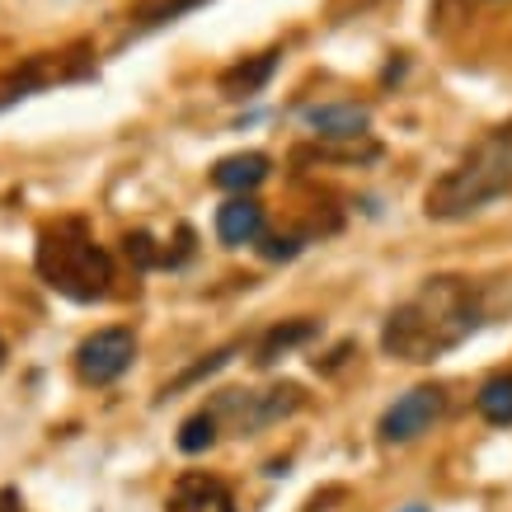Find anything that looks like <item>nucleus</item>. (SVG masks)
Wrapping results in <instances>:
<instances>
[{
    "label": "nucleus",
    "instance_id": "f257e3e1",
    "mask_svg": "<svg viewBox=\"0 0 512 512\" xmlns=\"http://www.w3.org/2000/svg\"><path fill=\"white\" fill-rule=\"evenodd\" d=\"M480 325L475 287L466 278H428L419 292L400 301L381 329V348L400 362H437Z\"/></svg>",
    "mask_w": 512,
    "mask_h": 512
},
{
    "label": "nucleus",
    "instance_id": "f03ea898",
    "mask_svg": "<svg viewBox=\"0 0 512 512\" xmlns=\"http://www.w3.org/2000/svg\"><path fill=\"white\" fill-rule=\"evenodd\" d=\"M38 273L52 292L71 296V301H99L113 287L109 249L85 231V221L47 226L43 240H38Z\"/></svg>",
    "mask_w": 512,
    "mask_h": 512
},
{
    "label": "nucleus",
    "instance_id": "7ed1b4c3",
    "mask_svg": "<svg viewBox=\"0 0 512 512\" xmlns=\"http://www.w3.org/2000/svg\"><path fill=\"white\" fill-rule=\"evenodd\" d=\"M503 193H512V137H494L475 146L456 170H447L428 188L423 207L437 221H461L489 207L494 198H503Z\"/></svg>",
    "mask_w": 512,
    "mask_h": 512
},
{
    "label": "nucleus",
    "instance_id": "20e7f679",
    "mask_svg": "<svg viewBox=\"0 0 512 512\" xmlns=\"http://www.w3.org/2000/svg\"><path fill=\"white\" fill-rule=\"evenodd\" d=\"M296 404H301V390L296 386H278V390H226L217 404H212V414L217 423L226 419L231 423V433H254V428H264V423L282 419V414H292Z\"/></svg>",
    "mask_w": 512,
    "mask_h": 512
},
{
    "label": "nucleus",
    "instance_id": "39448f33",
    "mask_svg": "<svg viewBox=\"0 0 512 512\" xmlns=\"http://www.w3.org/2000/svg\"><path fill=\"white\" fill-rule=\"evenodd\" d=\"M132 357H137V339H132V329H99L90 339L76 348V372L80 381H90V386H109L118 376L132 367Z\"/></svg>",
    "mask_w": 512,
    "mask_h": 512
},
{
    "label": "nucleus",
    "instance_id": "423d86ee",
    "mask_svg": "<svg viewBox=\"0 0 512 512\" xmlns=\"http://www.w3.org/2000/svg\"><path fill=\"white\" fill-rule=\"evenodd\" d=\"M442 409H447V395H442V390L414 386L409 395H400V400L386 409L381 437H386V442H414V437H423L437 419H442Z\"/></svg>",
    "mask_w": 512,
    "mask_h": 512
},
{
    "label": "nucleus",
    "instance_id": "0eeeda50",
    "mask_svg": "<svg viewBox=\"0 0 512 512\" xmlns=\"http://www.w3.org/2000/svg\"><path fill=\"white\" fill-rule=\"evenodd\" d=\"M165 512H235V498L231 489L212 475H184L174 484L170 494V508Z\"/></svg>",
    "mask_w": 512,
    "mask_h": 512
},
{
    "label": "nucleus",
    "instance_id": "6e6552de",
    "mask_svg": "<svg viewBox=\"0 0 512 512\" xmlns=\"http://www.w3.org/2000/svg\"><path fill=\"white\" fill-rule=\"evenodd\" d=\"M306 123L315 127V137L325 141H362L372 113L362 104H320V109H306Z\"/></svg>",
    "mask_w": 512,
    "mask_h": 512
},
{
    "label": "nucleus",
    "instance_id": "1a4fd4ad",
    "mask_svg": "<svg viewBox=\"0 0 512 512\" xmlns=\"http://www.w3.org/2000/svg\"><path fill=\"white\" fill-rule=\"evenodd\" d=\"M217 235L221 245H254L259 235H264V207L254 198H231L217 207Z\"/></svg>",
    "mask_w": 512,
    "mask_h": 512
},
{
    "label": "nucleus",
    "instance_id": "9d476101",
    "mask_svg": "<svg viewBox=\"0 0 512 512\" xmlns=\"http://www.w3.org/2000/svg\"><path fill=\"white\" fill-rule=\"evenodd\" d=\"M268 179V156L264 151H240V156L217 160L212 170V184L226 188V193H245V188H259Z\"/></svg>",
    "mask_w": 512,
    "mask_h": 512
},
{
    "label": "nucleus",
    "instance_id": "9b49d317",
    "mask_svg": "<svg viewBox=\"0 0 512 512\" xmlns=\"http://www.w3.org/2000/svg\"><path fill=\"white\" fill-rule=\"evenodd\" d=\"M273 66H278V52H264V57H254V62L231 66V71L221 76V94H231V99H245V94L264 90V80L273 76Z\"/></svg>",
    "mask_w": 512,
    "mask_h": 512
},
{
    "label": "nucleus",
    "instance_id": "f8f14e48",
    "mask_svg": "<svg viewBox=\"0 0 512 512\" xmlns=\"http://www.w3.org/2000/svg\"><path fill=\"white\" fill-rule=\"evenodd\" d=\"M306 339H315V320H292V325H273L264 334V343H259V367H273L287 348H296V343H306Z\"/></svg>",
    "mask_w": 512,
    "mask_h": 512
},
{
    "label": "nucleus",
    "instance_id": "ddd939ff",
    "mask_svg": "<svg viewBox=\"0 0 512 512\" xmlns=\"http://www.w3.org/2000/svg\"><path fill=\"white\" fill-rule=\"evenodd\" d=\"M475 409L489 423H512V376H489L475 395Z\"/></svg>",
    "mask_w": 512,
    "mask_h": 512
},
{
    "label": "nucleus",
    "instance_id": "4468645a",
    "mask_svg": "<svg viewBox=\"0 0 512 512\" xmlns=\"http://www.w3.org/2000/svg\"><path fill=\"white\" fill-rule=\"evenodd\" d=\"M212 442H217V414H212V409H198L193 419H184V428H179V451L198 456V451H207Z\"/></svg>",
    "mask_w": 512,
    "mask_h": 512
},
{
    "label": "nucleus",
    "instance_id": "2eb2a0df",
    "mask_svg": "<svg viewBox=\"0 0 512 512\" xmlns=\"http://www.w3.org/2000/svg\"><path fill=\"white\" fill-rule=\"evenodd\" d=\"M193 5H202V0H160V5H151V10H141V24L151 29V24H165V19L184 15V10H193Z\"/></svg>",
    "mask_w": 512,
    "mask_h": 512
},
{
    "label": "nucleus",
    "instance_id": "dca6fc26",
    "mask_svg": "<svg viewBox=\"0 0 512 512\" xmlns=\"http://www.w3.org/2000/svg\"><path fill=\"white\" fill-rule=\"evenodd\" d=\"M127 259H137L141 268H151V264H160V254H156V245H151V235H127Z\"/></svg>",
    "mask_w": 512,
    "mask_h": 512
},
{
    "label": "nucleus",
    "instance_id": "f3484780",
    "mask_svg": "<svg viewBox=\"0 0 512 512\" xmlns=\"http://www.w3.org/2000/svg\"><path fill=\"white\" fill-rule=\"evenodd\" d=\"M296 249H301V240H268L264 254H268V259H292Z\"/></svg>",
    "mask_w": 512,
    "mask_h": 512
},
{
    "label": "nucleus",
    "instance_id": "a211bd4d",
    "mask_svg": "<svg viewBox=\"0 0 512 512\" xmlns=\"http://www.w3.org/2000/svg\"><path fill=\"white\" fill-rule=\"evenodd\" d=\"M409 512H428V508H409Z\"/></svg>",
    "mask_w": 512,
    "mask_h": 512
},
{
    "label": "nucleus",
    "instance_id": "6ab92c4d",
    "mask_svg": "<svg viewBox=\"0 0 512 512\" xmlns=\"http://www.w3.org/2000/svg\"><path fill=\"white\" fill-rule=\"evenodd\" d=\"M0 357H5V348H0Z\"/></svg>",
    "mask_w": 512,
    "mask_h": 512
}]
</instances>
